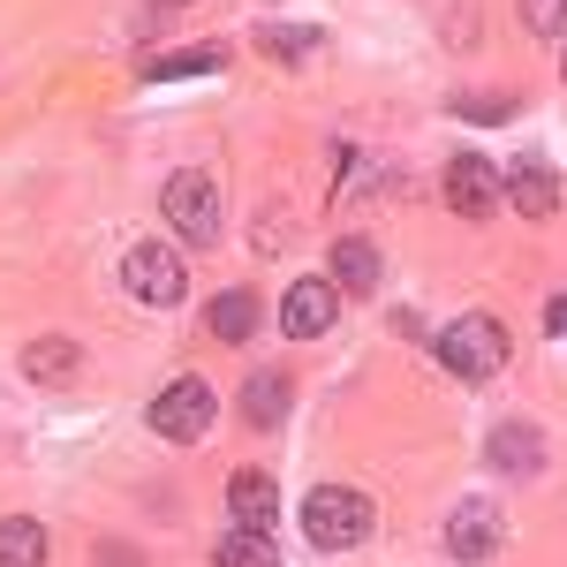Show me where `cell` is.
Returning <instances> with one entry per match:
<instances>
[{"label": "cell", "mask_w": 567, "mask_h": 567, "mask_svg": "<svg viewBox=\"0 0 567 567\" xmlns=\"http://www.w3.org/2000/svg\"><path fill=\"white\" fill-rule=\"evenodd\" d=\"M303 537L318 545V553H349V545H363V537H371V499L349 492V484H318V492L303 499Z\"/></svg>", "instance_id": "cell-1"}, {"label": "cell", "mask_w": 567, "mask_h": 567, "mask_svg": "<svg viewBox=\"0 0 567 567\" xmlns=\"http://www.w3.org/2000/svg\"><path fill=\"white\" fill-rule=\"evenodd\" d=\"M439 363H446L454 379H492V371L507 363V326H499V318H484V310L454 318V326L439 333Z\"/></svg>", "instance_id": "cell-2"}, {"label": "cell", "mask_w": 567, "mask_h": 567, "mask_svg": "<svg viewBox=\"0 0 567 567\" xmlns=\"http://www.w3.org/2000/svg\"><path fill=\"white\" fill-rule=\"evenodd\" d=\"M159 213H167V227H175L182 243H219V189H213V175H167V189H159Z\"/></svg>", "instance_id": "cell-3"}, {"label": "cell", "mask_w": 567, "mask_h": 567, "mask_svg": "<svg viewBox=\"0 0 567 567\" xmlns=\"http://www.w3.org/2000/svg\"><path fill=\"white\" fill-rule=\"evenodd\" d=\"M122 280H130L136 303H182V288H189V265H182L175 243H136L130 258H122Z\"/></svg>", "instance_id": "cell-4"}, {"label": "cell", "mask_w": 567, "mask_h": 567, "mask_svg": "<svg viewBox=\"0 0 567 567\" xmlns=\"http://www.w3.org/2000/svg\"><path fill=\"white\" fill-rule=\"evenodd\" d=\"M213 416H219V401H213L205 379H175V386L152 401V432H167V439H205Z\"/></svg>", "instance_id": "cell-5"}, {"label": "cell", "mask_w": 567, "mask_h": 567, "mask_svg": "<svg viewBox=\"0 0 567 567\" xmlns=\"http://www.w3.org/2000/svg\"><path fill=\"white\" fill-rule=\"evenodd\" d=\"M446 205L462 219H492L507 197H499V167L484 159V152H462L454 167H446Z\"/></svg>", "instance_id": "cell-6"}, {"label": "cell", "mask_w": 567, "mask_h": 567, "mask_svg": "<svg viewBox=\"0 0 567 567\" xmlns=\"http://www.w3.org/2000/svg\"><path fill=\"white\" fill-rule=\"evenodd\" d=\"M333 318H341V288H333V280H296V288L280 296V333H296V341L333 333Z\"/></svg>", "instance_id": "cell-7"}, {"label": "cell", "mask_w": 567, "mask_h": 567, "mask_svg": "<svg viewBox=\"0 0 567 567\" xmlns=\"http://www.w3.org/2000/svg\"><path fill=\"white\" fill-rule=\"evenodd\" d=\"M499 537H507V523H499L492 499H462V507L446 515V553H454V560H492Z\"/></svg>", "instance_id": "cell-8"}, {"label": "cell", "mask_w": 567, "mask_h": 567, "mask_svg": "<svg viewBox=\"0 0 567 567\" xmlns=\"http://www.w3.org/2000/svg\"><path fill=\"white\" fill-rule=\"evenodd\" d=\"M499 197H507L523 219H553V213H560V182H553L545 159H515L507 182H499Z\"/></svg>", "instance_id": "cell-9"}, {"label": "cell", "mask_w": 567, "mask_h": 567, "mask_svg": "<svg viewBox=\"0 0 567 567\" xmlns=\"http://www.w3.org/2000/svg\"><path fill=\"white\" fill-rule=\"evenodd\" d=\"M227 507H235V529H272V515H280L272 470H235L227 477Z\"/></svg>", "instance_id": "cell-10"}, {"label": "cell", "mask_w": 567, "mask_h": 567, "mask_svg": "<svg viewBox=\"0 0 567 567\" xmlns=\"http://www.w3.org/2000/svg\"><path fill=\"white\" fill-rule=\"evenodd\" d=\"M379 272H386L379 243H363V235L333 243V288H341V296H379Z\"/></svg>", "instance_id": "cell-11"}, {"label": "cell", "mask_w": 567, "mask_h": 567, "mask_svg": "<svg viewBox=\"0 0 567 567\" xmlns=\"http://www.w3.org/2000/svg\"><path fill=\"white\" fill-rule=\"evenodd\" d=\"M205 326H213L219 341H250V333H258V296H250V288H227V296H213Z\"/></svg>", "instance_id": "cell-12"}, {"label": "cell", "mask_w": 567, "mask_h": 567, "mask_svg": "<svg viewBox=\"0 0 567 567\" xmlns=\"http://www.w3.org/2000/svg\"><path fill=\"white\" fill-rule=\"evenodd\" d=\"M23 379L31 386H69L76 379V341H31L23 349Z\"/></svg>", "instance_id": "cell-13"}, {"label": "cell", "mask_w": 567, "mask_h": 567, "mask_svg": "<svg viewBox=\"0 0 567 567\" xmlns=\"http://www.w3.org/2000/svg\"><path fill=\"white\" fill-rule=\"evenodd\" d=\"M213 560L219 567H280V545H272V529H227Z\"/></svg>", "instance_id": "cell-14"}, {"label": "cell", "mask_w": 567, "mask_h": 567, "mask_svg": "<svg viewBox=\"0 0 567 567\" xmlns=\"http://www.w3.org/2000/svg\"><path fill=\"white\" fill-rule=\"evenodd\" d=\"M0 567H45V529L23 523V515H8V523H0Z\"/></svg>", "instance_id": "cell-15"}, {"label": "cell", "mask_w": 567, "mask_h": 567, "mask_svg": "<svg viewBox=\"0 0 567 567\" xmlns=\"http://www.w3.org/2000/svg\"><path fill=\"white\" fill-rule=\"evenodd\" d=\"M243 416H250V424H280V416H288V379H280V371H258V379L243 386Z\"/></svg>", "instance_id": "cell-16"}, {"label": "cell", "mask_w": 567, "mask_h": 567, "mask_svg": "<svg viewBox=\"0 0 567 567\" xmlns=\"http://www.w3.org/2000/svg\"><path fill=\"white\" fill-rule=\"evenodd\" d=\"M219 69V45H189V53H167L144 69V84H175V76H213Z\"/></svg>", "instance_id": "cell-17"}, {"label": "cell", "mask_w": 567, "mask_h": 567, "mask_svg": "<svg viewBox=\"0 0 567 567\" xmlns=\"http://www.w3.org/2000/svg\"><path fill=\"white\" fill-rule=\"evenodd\" d=\"M492 462H507V470H537V432H529V424H499V432H492Z\"/></svg>", "instance_id": "cell-18"}, {"label": "cell", "mask_w": 567, "mask_h": 567, "mask_svg": "<svg viewBox=\"0 0 567 567\" xmlns=\"http://www.w3.org/2000/svg\"><path fill=\"white\" fill-rule=\"evenodd\" d=\"M258 45H265V53H280V61H303V53H318V23H296V31L272 23V31H258Z\"/></svg>", "instance_id": "cell-19"}, {"label": "cell", "mask_w": 567, "mask_h": 567, "mask_svg": "<svg viewBox=\"0 0 567 567\" xmlns=\"http://www.w3.org/2000/svg\"><path fill=\"white\" fill-rule=\"evenodd\" d=\"M523 23L537 39H560L567 31V0H523Z\"/></svg>", "instance_id": "cell-20"}, {"label": "cell", "mask_w": 567, "mask_h": 567, "mask_svg": "<svg viewBox=\"0 0 567 567\" xmlns=\"http://www.w3.org/2000/svg\"><path fill=\"white\" fill-rule=\"evenodd\" d=\"M545 326H553V341L567 333V296H553V310H545Z\"/></svg>", "instance_id": "cell-21"}, {"label": "cell", "mask_w": 567, "mask_h": 567, "mask_svg": "<svg viewBox=\"0 0 567 567\" xmlns=\"http://www.w3.org/2000/svg\"><path fill=\"white\" fill-rule=\"evenodd\" d=\"M99 560H106V567H144V560H130V553H122V545H106V553H99Z\"/></svg>", "instance_id": "cell-22"}, {"label": "cell", "mask_w": 567, "mask_h": 567, "mask_svg": "<svg viewBox=\"0 0 567 567\" xmlns=\"http://www.w3.org/2000/svg\"><path fill=\"white\" fill-rule=\"evenodd\" d=\"M152 8H182V0H152Z\"/></svg>", "instance_id": "cell-23"}]
</instances>
